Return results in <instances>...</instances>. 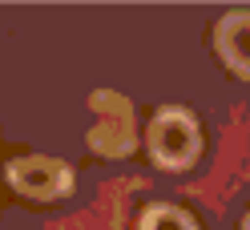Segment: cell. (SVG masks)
<instances>
[{
    "label": "cell",
    "instance_id": "cell-5",
    "mask_svg": "<svg viewBox=\"0 0 250 230\" xmlns=\"http://www.w3.org/2000/svg\"><path fill=\"white\" fill-rule=\"evenodd\" d=\"M137 230H202L190 210H182L174 202H153L137 214Z\"/></svg>",
    "mask_w": 250,
    "mask_h": 230
},
{
    "label": "cell",
    "instance_id": "cell-6",
    "mask_svg": "<svg viewBox=\"0 0 250 230\" xmlns=\"http://www.w3.org/2000/svg\"><path fill=\"white\" fill-rule=\"evenodd\" d=\"M238 230H250V210L242 214V222H238Z\"/></svg>",
    "mask_w": 250,
    "mask_h": 230
},
{
    "label": "cell",
    "instance_id": "cell-1",
    "mask_svg": "<svg viewBox=\"0 0 250 230\" xmlns=\"http://www.w3.org/2000/svg\"><path fill=\"white\" fill-rule=\"evenodd\" d=\"M202 121L194 117V109L186 105H162L146 125V149L149 162L162 170H190L202 153Z\"/></svg>",
    "mask_w": 250,
    "mask_h": 230
},
{
    "label": "cell",
    "instance_id": "cell-4",
    "mask_svg": "<svg viewBox=\"0 0 250 230\" xmlns=\"http://www.w3.org/2000/svg\"><path fill=\"white\" fill-rule=\"evenodd\" d=\"M210 41H214L218 61H222L234 77L250 81V8H226L222 17L214 21Z\"/></svg>",
    "mask_w": 250,
    "mask_h": 230
},
{
    "label": "cell",
    "instance_id": "cell-3",
    "mask_svg": "<svg viewBox=\"0 0 250 230\" xmlns=\"http://www.w3.org/2000/svg\"><path fill=\"white\" fill-rule=\"evenodd\" d=\"M4 182L24 202L49 206L73 194V166L61 158H49V153H17V158L4 162Z\"/></svg>",
    "mask_w": 250,
    "mask_h": 230
},
{
    "label": "cell",
    "instance_id": "cell-2",
    "mask_svg": "<svg viewBox=\"0 0 250 230\" xmlns=\"http://www.w3.org/2000/svg\"><path fill=\"white\" fill-rule=\"evenodd\" d=\"M89 113L93 125L85 133L89 149L105 162H121L137 149V121H133V105L113 89H97L89 97Z\"/></svg>",
    "mask_w": 250,
    "mask_h": 230
}]
</instances>
